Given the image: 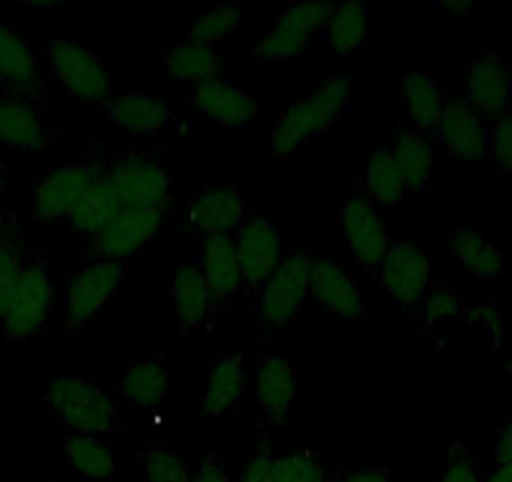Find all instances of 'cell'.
<instances>
[{
  "instance_id": "cell-1",
  "label": "cell",
  "mask_w": 512,
  "mask_h": 482,
  "mask_svg": "<svg viewBox=\"0 0 512 482\" xmlns=\"http://www.w3.org/2000/svg\"><path fill=\"white\" fill-rule=\"evenodd\" d=\"M352 106V86L344 76H324L309 93L284 108L272 126V144L279 156H292L304 144L322 136Z\"/></svg>"
},
{
  "instance_id": "cell-2",
  "label": "cell",
  "mask_w": 512,
  "mask_h": 482,
  "mask_svg": "<svg viewBox=\"0 0 512 482\" xmlns=\"http://www.w3.org/2000/svg\"><path fill=\"white\" fill-rule=\"evenodd\" d=\"M43 400H46L51 415L66 430H71V435L103 437L116 427L118 407L113 397L83 377H51Z\"/></svg>"
},
{
  "instance_id": "cell-3",
  "label": "cell",
  "mask_w": 512,
  "mask_h": 482,
  "mask_svg": "<svg viewBox=\"0 0 512 482\" xmlns=\"http://www.w3.org/2000/svg\"><path fill=\"white\" fill-rule=\"evenodd\" d=\"M48 66L56 81L86 103H106L111 98V71L93 48L78 38H56L48 46Z\"/></svg>"
},
{
  "instance_id": "cell-4",
  "label": "cell",
  "mask_w": 512,
  "mask_h": 482,
  "mask_svg": "<svg viewBox=\"0 0 512 482\" xmlns=\"http://www.w3.org/2000/svg\"><path fill=\"white\" fill-rule=\"evenodd\" d=\"M53 312V282L41 257L28 259L11 304L0 319L8 342H28L46 327Z\"/></svg>"
},
{
  "instance_id": "cell-5",
  "label": "cell",
  "mask_w": 512,
  "mask_h": 482,
  "mask_svg": "<svg viewBox=\"0 0 512 482\" xmlns=\"http://www.w3.org/2000/svg\"><path fill=\"white\" fill-rule=\"evenodd\" d=\"M332 11L334 3H324V0L292 3L279 13L277 23L262 33L251 53L264 63L289 61V58L299 56L309 46V41L319 36Z\"/></svg>"
},
{
  "instance_id": "cell-6",
  "label": "cell",
  "mask_w": 512,
  "mask_h": 482,
  "mask_svg": "<svg viewBox=\"0 0 512 482\" xmlns=\"http://www.w3.org/2000/svg\"><path fill=\"white\" fill-rule=\"evenodd\" d=\"M123 284V267L118 262H98L88 264L81 272L68 279L63 289V319H66L68 334H81L98 314L106 309V304L116 297Z\"/></svg>"
},
{
  "instance_id": "cell-7",
  "label": "cell",
  "mask_w": 512,
  "mask_h": 482,
  "mask_svg": "<svg viewBox=\"0 0 512 482\" xmlns=\"http://www.w3.org/2000/svg\"><path fill=\"white\" fill-rule=\"evenodd\" d=\"M312 267L314 257L309 252L292 254L259 289V317L267 327L282 329L302 314L312 297Z\"/></svg>"
},
{
  "instance_id": "cell-8",
  "label": "cell",
  "mask_w": 512,
  "mask_h": 482,
  "mask_svg": "<svg viewBox=\"0 0 512 482\" xmlns=\"http://www.w3.org/2000/svg\"><path fill=\"white\" fill-rule=\"evenodd\" d=\"M234 244L246 289H262L287 259L282 231L267 216H249L234 234Z\"/></svg>"
},
{
  "instance_id": "cell-9",
  "label": "cell",
  "mask_w": 512,
  "mask_h": 482,
  "mask_svg": "<svg viewBox=\"0 0 512 482\" xmlns=\"http://www.w3.org/2000/svg\"><path fill=\"white\" fill-rule=\"evenodd\" d=\"M377 279L392 302L400 307H417L430 292V254L415 241H397L377 267Z\"/></svg>"
},
{
  "instance_id": "cell-10",
  "label": "cell",
  "mask_w": 512,
  "mask_h": 482,
  "mask_svg": "<svg viewBox=\"0 0 512 482\" xmlns=\"http://www.w3.org/2000/svg\"><path fill=\"white\" fill-rule=\"evenodd\" d=\"M339 234H342L354 262L367 269H374V272H377L382 259L392 249V236L387 226H384L382 214H379V209L367 196L354 194L344 201Z\"/></svg>"
},
{
  "instance_id": "cell-11",
  "label": "cell",
  "mask_w": 512,
  "mask_h": 482,
  "mask_svg": "<svg viewBox=\"0 0 512 482\" xmlns=\"http://www.w3.org/2000/svg\"><path fill=\"white\" fill-rule=\"evenodd\" d=\"M161 224H164V209L121 206L113 219L93 239H88V244L106 262H121L139 254L159 234Z\"/></svg>"
},
{
  "instance_id": "cell-12",
  "label": "cell",
  "mask_w": 512,
  "mask_h": 482,
  "mask_svg": "<svg viewBox=\"0 0 512 482\" xmlns=\"http://www.w3.org/2000/svg\"><path fill=\"white\" fill-rule=\"evenodd\" d=\"M113 189L123 206L136 209H164L169 201L171 176L156 159L146 156H123L108 171Z\"/></svg>"
},
{
  "instance_id": "cell-13",
  "label": "cell",
  "mask_w": 512,
  "mask_h": 482,
  "mask_svg": "<svg viewBox=\"0 0 512 482\" xmlns=\"http://www.w3.org/2000/svg\"><path fill=\"white\" fill-rule=\"evenodd\" d=\"M98 176H101V171L93 169L91 164H68L48 171L33 184V216L38 221H46V224L68 219L73 206L81 201V196L91 189Z\"/></svg>"
},
{
  "instance_id": "cell-14",
  "label": "cell",
  "mask_w": 512,
  "mask_h": 482,
  "mask_svg": "<svg viewBox=\"0 0 512 482\" xmlns=\"http://www.w3.org/2000/svg\"><path fill=\"white\" fill-rule=\"evenodd\" d=\"M103 113L116 129L126 131L134 139H149L171 129L176 111L169 98L146 91H126L111 96L103 103Z\"/></svg>"
},
{
  "instance_id": "cell-15",
  "label": "cell",
  "mask_w": 512,
  "mask_h": 482,
  "mask_svg": "<svg viewBox=\"0 0 512 482\" xmlns=\"http://www.w3.org/2000/svg\"><path fill=\"white\" fill-rule=\"evenodd\" d=\"M512 98V71L495 53H477L467 61L465 101L482 118L505 116Z\"/></svg>"
},
{
  "instance_id": "cell-16",
  "label": "cell",
  "mask_w": 512,
  "mask_h": 482,
  "mask_svg": "<svg viewBox=\"0 0 512 482\" xmlns=\"http://www.w3.org/2000/svg\"><path fill=\"white\" fill-rule=\"evenodd\" d=\"M435 136L457 159L480 161L490 154V131L485 129L482 116L465 101V96L450 98L445 103Z\"/></svg>"
},
{
  "instance_id": "cell-17",
  "label": "cell",
  "mask_w": 512,
  "mask_h": 482,
  "mask_svg": "<svg viewBox=\"0 0 512 482\" xmlns=\"http://www.w3.org/2000/svg\"><path fill=\"white\" fill-rule=\"evenodd\" d=\"M312 299L319 307L344 319H357L367 312V297L362 287L337 259H314Z\"/></svg>"
},
{
  "instance_id": "cell-18",
  "label": "cell",
  "mask_w": 512,
  "mask_h": 482,
  "mask_svg": "<svg viewBox=\"0 0 512 482\" xmlns=\"http://www.w3.org/2000/svg\"><path fill=\"white\" fill-rule=\"evenodd\" d=\"M191 103L209 121L226 126V129H241L259 113V101L254 93L226 81V78H214V81L196 86L191 93Z\"/></svg>"
},
{
  "instance_id": "cell-19",
  "label": "cell",
  "mask_w": 512,
  "mask_h": 482,
  "mask_svg": "<svg viewBox=\"0 0 512 482\" xmlns=\"http://www.w3.org/2000/svg\"><path fill=\"white\" fill-rule=\"evenodd\" d=\"M199 269L209 287L211 302H229L241 292V269L231 234H214L201 239Z\"/></svg>"
},
{
  "instance_id": "cell-20",
  "label": "cell",
  "mask_w": 512,
  "mask_h": 482,
  "mask_svg": "<svg viewBox=\"0 0 512 482\" xmlns=\"http://www.w3.org/2000/svg\"><path fill=\"white\" fill-rule=\"evenodd\" d=\"M186 221H189L191 229L204 236H234L246 221V204L239 191L229 189V186L209 189L191 201L189 209H186Z\"/></svg>"
},
{
  "instance_id": "cell-21",
  "label": "cell",
  "mask_w": 512,
  "mask_h": 482,
  "mask_svg": "<svg viewBox=\"0 0 512 482\" xmlns=\"http://www.w3.org/2000/svg\"><path fill=\"white\" fill-rule=\"evenodd\" d=\"M0 144L28 151V154L46 149V121L33 98L0 93Z\"/></svg>"
},
{
  "instance_id": "cell-22",
  "label": "cell",
  "mask_w": 512,
  "mask_h": 482,
  "mask_svg": "<svg viewBox=\"0 0 512 482\" xmlns=\"http://www.w3.org/2000/svg\"><path fill=\"white\" fill-rule=\"evenodd\" d=\"M299 395V372L282 357H267L256 370V402L264 420L282 425Z\"/></svg>"
},
{
  "instance_id": "cell-23",
  "label": "cell",
  "mask_w": 512,
  "mask_h": 482,
  "mask_svg": "<svg viewBox=\"0 0 512 482\" xmlns=\"http://www.w3.org/2000/svg\"><path fill=\"white\" fill-rule=\"evenodd\" d=\"M161 76L176 83H194L201 86L206 81L221 78L224 71V56L219 48L194 43L189 38L171 43L169 48L161 51Z\"/></svg>"
},
{
  "instance_id": "cell-24",
  "label": "cell",
  "mask_w": 512,
  "mask_h": 482,
  "mask_svg": "<svg viewBox=\"0 0 512 482\" xmlns=\"http://www.w3.org/2000/svg\"><path fill=\"white\" fill-rule=\"evenodd\" d=\"M38 88V61L26 41L11 26L0 23V93L26 96Z\"/></svg>"
},
{
  "instance_id": "cell-25",
  "label": "cell",
  "mask_w": 512,
  "mask_h": 482,
  "mask_svg": "<svg viewBox=\"0 0 512 482\" xmlns=\"http://www.w3.org/2000/svg\"><path fill=\"white\" fill-rule=\"evenodd\" d=\"M402 98H405L412 129L430 136L435 134L447 103L437 78L430 71H425V68H410V71L402 73Z\"/></svg>"
},
{
  "instance_id": "cell-26",
  "label": "cell",
  "mask_w": 512,
  "mask_h": 482,
  "mask_svg": "<svg viewBox=\"0 0 512 482\" xmlns=\"http://www.w3.org/2000/svg\"><path fill=\"white\" fill-rule=\"evenodd\" d=\"M246 367L241 354L216 359L206 377V390L201 395V410L211 417L236 410L246 392Z\"/></svg>"
},
{
  "instance_id": "cell-27",
  "label": "cell",
  "mask_w": 512,
  "mask_h": 482,
  "mask_svg": "<svg viewBox=\"0 0 512 482\" xmlns=\"http://www.w3.org/2000/svg\"><path fill=\"white\" fill-rule=\"evenodd\" d=\"M392 154H395L400 174L410 194H425L432 184V166H435V146L432 136L422 134L417 129H402L397 139L392 141Z\"/></svg>"
},
{
  "instance_id": "cell-28",
  "label": "cell",
  "mask_w": 512,
  "mask_h": 482,
  "mask_svg": "<svg viewBox=\"0 0 512 482\" xmlns=\"http://www.w3.org/2000/svg\"><path fill=\"white\" fill-rule=\"evenodd\" d=\"M171 372L161 359H141L121 377V395L136 410H156L169 400Z\"/></svg>"
},
{
  "instance_id": "cell-29",
  "label": "cell",
  "mask_w": 512,
  "mask_h": 482,
  "mask_svg": "<svg viewBox=\"0 0 512 482\" xmlns=\"http://www.w3.org/2000/svg\"><path fill=\"white\" fill-rule=\"evenodd\" d=\"M369 41V11L364 3H339L319 31V43L339 56H352Z\"/></svg>"
},
{
  "instance_id": "cell-30",
  "label": "cell",
  "mask_w": 512,
  "mask_h": 482,
  "mask_svg": "<svg viewBox=\"0 0 512 482\" xmlns=\"http://www.w3.org/2000/svg\"><path fill=\"white\" fill-rule=\"evenodd\" d=\"M452 257L477 279L500 277L507 269V254L477 229H457L450 236Z\"/></svg>"
},
{
  "instance_id": "cell-31",
  "label": "cell",
  "mask_w": 512,
  "mask_h": 482,
  "mask_svg": "<svg viewBox=\"0 0 512 482\" xmlns=\"http://www.w3.org/2000/svg\"><path fill=\"white\" fill-rule=\"evenodd\" d=\"M121 199H118L116 189H113L111 179L106 174L98 176L91 184V189L81 196L76 206H73L68 224L73 231L83 236V239H93L108 221L113 219L118 209H121Z\"/></svg>"
},
{
  "instance_id": "cell-32",
  "label": "cell",
  "mask_w": 512,
  "mask_h": 482,
  "mask_svg": "<svg viewBox=\"0 0 512 482\" xmlns=\"http://www.w3.org/2000/svg\"><path fill=\"white\" fill-rule=\"evenodd\" d=\"M364 184H367L369 201L374 206H384V209H397L402 196L407 194L405 179L400 174L395 154H392V144L374 146L369 154L367 169H364Z\"/></svg>"
},
{
  "instance_id": "cell-33",
  "label": "cell",
  "mask_w": 512,
  "mask_h": 482,
  "mask_svg": "<svg viewBox=\"0 0 512 482\" xmlns=\"http://www.w3.org/2000/svg\"><path fill=\"white\" fill-rule=\"evenodd\" d=\"M171 297H174L176 312H179L181 324H184L186 329H194L204 322L211 307V294L209 287H206L199 264H181L179 272H176L174 277V284H171Z\"/></svg>"
},
{
  "instance_id": "cell-34",
  "label": "cell",
  "mask_w": 512,
  "mask_h": 482,
  "mask_svg": "<svg viewBox=\"0 0 512 482\" xmlns=\"http://www.w3.org/2000/svg\"><path fill=\"white\" fill-rule=\"evenodd\" d=\"M66 457L81 480H108L116 472V455L103 437L71 435Z\"/></svg>"
},
{
  "instance_id": "cell-35",
  "label": "cell",
  "mask_w": 512,
  "mask_h": 482,
  "mask_svg": "<svg viewBox=\"0 0 512 482\" xmlns=\"http://www.w3.org/2000/svg\"><path fill=\"white\" fill-rule=\"evenodd\" d=\"M241 23V6L239 3H219L211 6L209 11L201 13L194 23H191L186 38L194 43H204V46L219 48L231 33L239 28Z\"/></svg>"
},
{
  "instance_id": "cell-36",
  "label": "cell",
  "mask_w": 512,
  "mask_h": 482,
  "mask_svg": "<svg viewBox=\"0 0 512 482\" xmlns=\"http://www.w3.org/2000/svg\"><path fill=\"white\" fill-rule=\"evenodd\" d=\"M146 482H191L194 470L184 455L169 450V447L154 445L144 455Z\"/></svg>"
},
{
  "instance_id": "cell-37",
  "label": "cell",
  "mask_w": 512,
  "mask_h": 482,
  "mask_svg": "<svg viewBox=\"0 0 512 482\" xmlns=\"http://www.w3.org/2000/svg\"><path fill=\"white\" fill-rule=\"evenodd\" d=\"M274 482H329V477L317 457L294 452L274 460Z\"/></svg>"
},
{
  "instance_id": "cell-38",
  "label": "cell",
  "mask_w": 512,
  "mask_h": 482,
  "mask_svg": "<svg viewBox=\"0 0 512 482\" xmlns=\"http://www.w3.org/2000/svg\"><path fill=\"white\" fill-rule=\"evenodd\" d=\"M23 267H26V259H23L18 241L11 236V239L0 247V319L6 314L8 304H11V297L13 292H16Z\"/></svg>"
},
{
  "instance_id": "cell-39",
  "label": "cell",
  "mask_w": 512,
  "mask_h": 482,
  "mask_svg": "<svg viewBox=\"0 0 512 482\" xmlns=\"http://www.w3.org/2000/svg\"><path fill=\"white\" fill-rule=\"evenodd\" d=\"M420 314L427 327L450 322L462 314V299L450 287H430V292L425 294L420 304Z\"/></svg>"
},
{
  "instance_id": "cell-40",
  "label": "cell",
  "mask_w": 512,
  "mask_h": 482,
  "mask_svg": "<svg viewBox=\"0 0 512 482\" xmlns=\"http://www.w3.org/2000/svg\"><path fill=\"white\" fill-rule=\"evenodd\" d=\"M470 317L480 324L482 334L490 344H500L507 334V319L495 302H482L472 307Z\"/></svg>"
},
{
  "instance_id": "cell-41",
  "label": "cell",
  "mask_w": 512,
  "mask_h": 482,
  "mask_svg": "<svg viewBox=\"0 0 512 482\" xmlns=\"http://www.w3.org/2000/svg\"><path fill=\"white\" fill-rule=\"evenodd\" d=\"M490 154L497 166L512 176V113L502 116L490 131Z\"/></svg>"
},
{
  "instance_id": "cell-42",
  "label": "cell",
  "mask_w": 512,
  "mask_h": 482,
  "mask_svg": "<svg viewBox=\"0 0 512 482\" xmlns=\"http://www.w3.org/2000/svg\"><path fill=\"white\" fill-rule=\"evenodd\" d=\"M239 482H274V457L269 455L267 450L256 452V455L246 462Z\"/></svg>"
},
{
  "instance_id": "cell-43",
  "label": "cell",
  "mask_w": 512,
  "mask_h": 482,
  "mask_svg": "<svg viewBox=\"0 0 512 482\" xmlns=\"http://www.w3.org/2000/svg\"><path fill=\"white\" fill-rule=\"evenodd\" d=\"M437 482H485V477L475 462L467 460V457H457L445 467Z\"/></svg>"
},
{
  "instance_id": "cell-44",
  "label": "cell",
  "mask_w": 512,
  "mask_h": 482,
  "mask_svg": "<svg viewBox=\"0 0 512 482\" xmlns=\"http://www.w3.org/2000/svg\"><path fill=\"white\" fill-rule=\"evenodd\" d=\"M191 482H231V480H229V475H226V472L216 465V462H204V465L196 467L194 480Z\"/></svg>"
},
{
  "instance_id": "cell-45",
  "label": "cell",
  "mask_w": 512,
  "mask_h": 482,
  "mask_svg": "<svg viewBox=\"0 0 512 482\" xmlns=\"http://www.w3.org/2000/svg\"><path fill=\"white\" fill-rule=\"evenodd\" d=\"M334 482H390L382 470H349L339 475Z\"/></svg>"
},
{
  "instance_id": "cell-46",
  "label": "cell",
  "mask_w": 512,
  "mask_h": 482,
  "mask_svg": "<svg viewBox=\"0 0 512 482\" xmlns=\"http://www.w3.org/2000/svg\"><path fill=\"white\" fill-rule=\"evenodd\" d=\"M495 457H497V462H500V465H507V462H512V420L507 422V427L502 430L500 440H497Z\"/></svg>"
},
{
  "instance_id": "cell-47",
  "label": "cell",
  "mask_w": 512,
  "mask_h": 482,
  "mask_svg": "<svg viewBox=\"0 0 512 482\" xmlns=\"http://www.w3.org/2000/svg\"><path fill=\"white\" fill-rule=\"evenodd\" d=\"M442 11L447 13H455V16H467V13H472V3H467V0H447V3H440Z\"/></svg>"
},
{
  "instance_id": "cell-48",
  "label": "cell",
  "mask_w": 512,
  "mask_h": 482,
  "mask_svg": "<svg viewBox=\"0 0 512 482\" xmlns=\"http://www.w3.org/2000/svg\"><path fill=\"white\" fill-rule=\"evenodd\" d=\"M485 482H512V462L507 465H497L495 472L485 477Z\"/></svg>"
},
{
  "instance_id": "cell-49",
  "label": "cell",
  "mask_w": 512,
  "mask_h": 482,
  "mask_svg": "<svg viewBox=\"0 0 512 482\" xmlns=\"http://www.w3.org/2000/svg\"><path fill=\"white\" fill-rule=\"evenodd\" d=\"M8 239H11V221H8V214L0 211V247H3Z\"/></svg>"
},
{
  "instance_id": "cell-50",
  "label": "cell",
  "mask_w": 512,
  "mask_h": 482,
  "mask_svg": "<svg viewBox=\"0 0 512 482\" xmlns=\"http://www.w3.org/2000/svg\"><path fill=\"white\" fill-rule=\"evenodd\" d=\"M31 11H58L61 6H56V3H36V6H28Z\"/></svg>"
},
{
  "instance_id": "cell-51",
  "label": "cell",
  "mask_w": 512,
  "mask_h": 482,
  "mask_svg": "<svg viewBox=\"0 0 512 482\" xmlns=\"http://www.w3.org/2000/svg\"><path fill=\"white\" fill-rule=\"evenodd\" d=\"M6 181H8L6 169H3V164H0V199H3V191H6Z\"/></svg>"
},
{
  "instance_id": "cell-52",
  "label": "cell",
  "mask_w": 512,
  "mask_h": 482,
  "mask_svg": "<svg viewBox=\"0 0 512 482\" xmlns=\"http://www.w3.org/2000/svg\"><path fill=\"white\" fill-rule=\"evenodd\" d=\"M507 380L512 382V352H510V359H507Z\"/></svg>"
}]
</instances>
